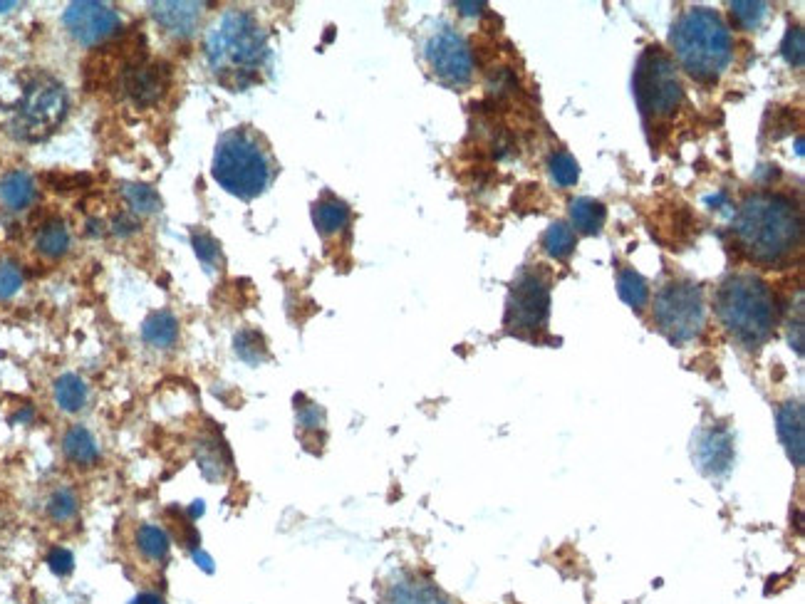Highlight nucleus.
Returning a JSON list of instances; mask_svg holds the SVG:
<instances>
[{
	"instance_id": "1",
	"label": "nucleus",
	"mask_w": 805,
	"mask_h": 604,
	"mask_svg": "<svg viewBox=\"0 0 805 604\" xmlns=\"http://www.w3.org/2000/svg\"><path fill=\"white\" fill-rule=\"evenodd\" d=\"M734 236L741 253L756 263H781L801 246V211L788 196L756 191L736 211Z\"/></svg>"
},
{
	"instance_id": "2",
	"label": "nucleus",
	"mask_w": 805,
	"mask_h": 604,
	"mask_svg": "<svg viewBox=\"0 0 805 604\" xmlns=\"http://www.w3.org/2000/svg\"><path fill=\"white\" fill-rule=\"evenodd\" d=\"M206 60L218 82L246 90L258 82L268 60V35L248 10H226L206 35Z\"/></svg>"
},
{
	"instance_id": "3",
	"label": "nucleus",
	"mask_w": 805,
	"mask_h": 604,
	"mask_svg": "<svg viewBox=\"0 0 805 604\" xmlns=\"http://www.w3.org/2000/svg\"><path fill=\"white\" fill-rule=\"evenodd\" d=\"M672 50L694 80L711 85L734 60V35L716 10L689 8L674 23Z\"/></svg>"
},
{
	"instance_id": "4",
	"label": "nucleus",
	"mask_w": 805,
	"mask_h": 604,
	"mask_svg": "<svg viewBox=\"0 0 805 604\" xmlns=\"http://www.w3.org/2000/svg\"><path fill=\"white\" fill-rule=\"evenodd\" d=\"M724 330L746 350H756L776 330V298L771 285L753 273L731 275L714 300Z\"/></svg>"
},
{
	"instance_id": "5",
	"label": "nucleus",
	"mask_w": 805,
	"mask_h": 604,
	"mask_svg": "<svg viewBox=\"0 0 805 604\" xmlns=\"http://www.w3.org/2000/svg\"><path fill=\"white\" fill-rule=\"evenodd\" d=\"M211 174L226 194L241 201H253L268 189L273 169H270V156L261 137L241 127L231 129L218 139Z\"/></svg>"
},
{
	"instance_id": "6",
	"label": "nucleus",
	"mask_w": 805,
	"mask_h": 604,
	"mask_svg": "<svg viewBox=\"0 0 805 604\" xmlns=\"http://www.w3.org/2000/svg\"><path fill=\"white\" fill-rule=\"evenodd\" d=\"M632 87H635L637 107L647 124L667 122L682 107L684 87L677 65L659 45H649L640 55Z\"/></svg>"
},
{
	"instance_id": "7",
	"label": "nucleus",
	"mask_w": 805,
	"mask_h": 604,
	"mask_svg": "<svg viewBox=\"0 0 805 604\" xmlns=\"http://www.w3.org/2000/svg\"><path fill=\"white\" fill-rule=\"evenodd\" d=\"M706 322V300L701 285L672 280L654 298V325L674 345L697 340Z\"/></svg>"
},
{
	"instance_id": "8",
	"label": "nucleus",
	"mask_w": 805,
	"mask_h": 604,
	"mask_svg": "<svg viewBox=\"0 0 805 604\" xmlns=\"http://www.w3.org/2000/svg\"><path fill=\"white\" fill-rule=\"evenodd\" d=\"M67 92L53 77H38L25 87L23 97L15 104L13 132L25 142H40L53 134L67 117Z\"/></svg>"
},
{
	"instance_id": "9",
	"label": "nucleus",
	"mask_w": 805,
	"mask_h": 604,
	"mask_svg": "<svg viewBox=\"0 0 805 604\" xmlns=\"http://www.w3.org/2000/svg\"><path fill=\"white\" fill-rule=\"evenodd\" d=\"M550 315V278L543 265L526 268L513 280L506 300V327L521 337L545 330Z\"/></svg>"
},
{
	"instance_id": "10",
	"label": "nucleus",
	"mask_w": 805,
	"mask_h": 604,
	"mask_svg": "<svg viewBox=\"0 0 805 604\" xmlns=\"http://www.w3.org/2000/svg\"><path fill=\"white\" fill-rule=\"evenodd\" d=\"M429 70L449 87H466L474 80V52L454 28H439L424 45Z\"/></svg>"
},
{
	"instance_id": "11",
	"label": "nucleus",
	"mask_w": 805,
	"mask_h": 604,
	"mask_svg": "<svg viewBox=\"0 0 805 604\" xmlns=\"http://www.w3.org/2000/svg\"><path fill=\"white\" fill-rule=\"evenodd\" d=\"M62 23H65L67 33L85 48L105 43L122 28V18L112 5L92 3V0H77V3L67 5Z\"/></svg>"
},
{
	"instance_id": "12",
	"label": "nucleus",
	"mask_w": 805,
	"mask_h": 604,
	"mask_svg": "<svg viewBox=\"0 0 805 604\" xmlns=\"http://www.w3.org/2000/svg\"><path fill=\"white\" fill-rule=\"evenodd\" d=\"M692 456L701 473L724 476L734 463V439L726 426H704L692 441Z\"/></svg>"
},
{
	"instance_id": "13",
	"label": "nucleus",
	"mask_w": 805,
	"mask_h": 604,
	"mask_svg": "<svg viewBox=\"0 0 805 604\" xmlns=\"http://www.w3.org/2000/svg\"><path fill=\"white\" fill-rule=\"evenodd\" d=\"M154 23L171 38H191L199 30L204 18V5L201 3H152L149 5Z\"/></svg>"
},
{
	"instance_id": "14",
	"label": "nucleus",
	"mask_w": 805,
	"mask_h": 604,
	"mask_svg": "<svg viewBox=\"0 0 805 604\" xmlns=\"http://www.w3.org/2000/svg\"><path fill=\"white\" fill-rule=\"evenodd\" d=\"M778 424V439H781L783 449H786L788 458L796 468L803 466L805 461V429H803V404L801 402H786L778 406L776 414Z\"/></svg>"
},
{
	"instance_id": "15",
	"label": "nucleus",
	"mask_w": 805,
	"mask_h": 604,
	"mask_svg": "<svg viewBox=\"0 0 805 604\" xmlns=\"http://www.w3.org/2000/svg\"><path fill=\"white\" fill-rule=\"evenodd\" d=\"M124 90H127L129 100L139 107H149L164 95V75L157 65H147V62H137L124 72Z\"/></svg>"
},
{
	"instance_id": "16",
	"label": "nucleus",
	"mask_w": 805,
	"mask_h": 604,
	"mask_svg": "<svg viewBox=\"0 0 805 604\" xmlns=\"http://www.w3.org/2000/svg\"><path fill=\"white\" fill-rule=\"evenodd\" d=\"M387 604H451L436 590L434 585L422 577H399L397 582H392L387 590Z\"/></svg>"
},
{
	"instance_id": "17",
	"label": "nucleus",
	"mask_w": 805,
	"mask_h": 604,
	"mask_svg": "<svg viewBox=\"0 0 805 604\" xmlns=\"http://www.w3.org/2000/svg\"><path fill=\"white\" fill-rule=\"evenodd\" d=\"M62 453L70 463H75L77 468H92L97 466L100 461V446H97V439L92 436V431L87 426L75 424L65 431L62 436Z\"/></svg>"
},
{
	"instance_id": "18",
	"label": "nucleus",
	"mask_w": 805,
	"mask_h": 604,
	"mask_svg": "<svg viewBox=\"0 0 805 604\" xmlns=\"http://www.w3.org/2000/svg\"><path fill=\"white\" fill-rule=\"evenodd\" d=\"M179 335V317L171 310L152 312L142 325V340L154 350H171L179 342Z\"/></svg>"
},
{
	"instance_id": "19",
	"label": "nucleus",
	"mask_w": 805,
	"mask_h": 604,
	"mask_svg": "<svg viewBox=\"0 0 805 604\" xmlns=\"http://www.w3.org/2000/svg\"><path fill=\"white\" fill-rule=\"evenodd\" d=\"M38 189H35V179L23 169H15L3 176L0 181V201L10 211H25L33 206Z\"/></svg>"
},
{
	"instance_id": "20",
	"label": "nucleus",
	"mask_w": 805,
	"mask_h": 604,
	"mask_svg": "<svg viewBox=\"0 0 805 604\" xmlns=\"http://www.w3.org/2000/svg\"><path fill=\"white\" fill-rule=\"evenodd\" d=\"M313 223L320 236H337L350 226V206L337 196H322L313 203Z\"/></svg>"
},
{
	"instance_id": "21",
	"label": "nucleus",
	"mask_w": 805,
	"mask_h": 604,
	"mask_svg": "<svg viewBox=\"0 0 805 604\" xmlns=\"http://www.w3.org/2000/svg\"><path fill=\"white\" fill-rule=\"evenodd\" d=\"M134 548L149 565H161L171 553V540L164 528L154 523H142L134 533Z\"/></svg>"
},
{
	"instance_id": "22",
	"label": "nucleus",
	"mask_w": 805,
	"mask_h": 604,
	"mask_svg": "<svg viewBox=\"0 0 805 604\" xmlns=\"http://www.w3.org/2000/svg\"><path fill=\"white\" fill-rule=\"evenodd\" d=\"M53 397L55 404L60 406L65 414H77V411L85 409L87 402H90V387H87V382L82 377L67 372L55 379Z\"/></svg>"
},
{
	"instance_id": "23",
	"label": "nucleus",
	"mask_w": 805,
	"mask_h": 604,
	"mask_svg": "<svg viewBox=\"0 0 805 604\" xmlns=\"http://www.w3.org/2000/svg\"><path fill=\"white\" fill-rule=\"evenodd\" d=\"M570 218H573V226L578 228L580 233L595 236V233H600L602 226H605L607 208L605 203L583 196V199H575L570 203Z\"/></svg>"
},
{
	"instance_id": "24",
	"label": "nucleus",
	"mask_w": 805,
	"mask_h": 604,
	"mask_svg": "<svg viewBox=\"0 0 805 604\" xmlns=\"http://www.w3.org/2000/svg\"><path fill=\"white\" fill-rule=\"evenodd\" d=\"M70 228L65 226L62 221H48L45 226H40L38 236H35V246H38V253L45 255V258H62L67 251H70Z\"/></svg>"
},
{
	"instance_id": "25",
	"label": "nucleus",
	"mask_w": 805,
	"mask_h": 604,
	"mask_svg": "<svg viewBox=\"0 0 805 604\" xmlns=\"http://www.w3.org/2000/svg\"><path fill=\"white\" fill-rule=\"evenodd\" d=\"M575 243H578V236H575L573 228L563 221L550 223L548 231H545L543 236L545 253L555 260H568L575 251Z\"/></svg>"
},
{
	"instance_id": "26",
	"label": "nucleus",
	"mask_w": 805,
	"mask_h": 604,
	"mask_svg": "<svg viewBox=\"0 0 805 604\" xmlns=\"http://www.w3.org/2000/svg\"><path fill=\"white\" fill-rule=\"evenodd\" d=\"M122 199L129 206V213H134V216L137 213L139 216H149V213L161 211V196L149 184H124Z\"/></svg>"
},
{
	"instance_id": "27",
	"label": "nucleus",
	"mask_w": 805,
	"mask_h": 604,
	"mask_svg": "<svg viewBox=\"0 0 805 604\" xmlns=\"http://www.w3.org/2000/svg\"><path fill=\"white\" fill-rule=\"evenodd\" d=\"M45 510H48V518L53 520V523L67 525L77 518V513H80V498H77V493L72 491L70 486H60L50 493Z\"/></svg>"
},
{
	"instance_id": "28",
	"label": "nucleus",
	"mask_w": 805,
	"mask_h": 604,
	"mask_svg": "<svg viewBox=\"0 0 805 604\" xmlns=\"http://www.w3.org/2000/svg\"><path fill=\"white\" fill-rule=\"evenodd\" d=\"M617 293H620V298L625 300L627 305L635 307V310H642V307L649 302L647 280L632 268L620 270V275H617Z\"/></svg>"
},
{
	"instance_id": "29",
	"label": "nucleus",
	"mask_w": 805,
	"mask_h": 604,
	"mask_svg": "<svg viewBox=\"0 0 805 604\" xmlns=\"http://www.w3.org/2000/svg\"><path fill=\"white\" fill-rule=\"evenodd\" d=\"M191 246H194L196 258L201 260V265H204L209 273H214V270L223 265L221 246H218L216 238L211 236L209 231H204V228H194V231H191Z\"/></svg>"
},
{
	"instance_id": "30",
	"label": "nucleus",
	"mask_w": 805,
	"mask_h": 604,
	"mask_svg": "<svg viewBox=\"0 0 805 604\" xmlns=\"http://www.w3.org/2000/svg\"><path fill=\"white\" fill-rule=\"evenodd\" d=\"M548 171L550 179H553L558 186H563V189L575 186L580 179V164L575 161L573 154H568V151H555V154L548 159Z\"/></svg>"
},
{
	"instance_id": "31",
	"label": "nucleus",
	"mask_w": 805,
	"mask_h": 604,
	"mask_svg": "<svg viewBox=\"0 0 805 604\" xmlns=\"http://www.w3.org/2000/svg\"><path fill=\"white\" fill-rule=\"evenodd\" d=\"M199 463L209 481H221L223 473L228 471L226 451H223V446H216L214 441H204L199 446Z\"/></svg>"
},
{
	"instance_id": "32",
	"label": "nucleus",
	"mask_w": 805,
	"mask_h": 604,
	"mask_svg": "<svg viewBox=\"0 0 805 604\" xmlns=\"http://www.w3.org/2000/svg\"><path fill=\"white\" fill-rule=\"evenodd\" d=\"M236 354L248 364H261L263 359L268 357L266 350V340L261 337V332L256 330H243L236 335Z\"/></svg>"
},
{
	"instance_id": "33",
	"label": "nucleus",
	"mask_w": 805,
	"mask_h": 604,
	"mask_svg": "<svg viewBox=\"0 0 805 604\" xmlns=\"http://www.w3.org/2000/svg\"><path fill=\"white\" fill-rule=\"evenodd\" d=\"M729 10H731V18H734V23L739 25V28L756 30L758 25L763 23V18H766L768 5L753 3V0H736V3L729 5Z\"/></svg>"
},
{
	"instance_id": "34",
	"label": "nucleus",
	"mask_w": 805,
	"mask_h": 604,
	"mask_svg": "<svg viewBox=\"0 0 805 604\" xmlns=\"http://www.w3.org/2000/svg\"><path fill=\"white\" fill-rule=\"evenodd\" d=\"M781 55L791 67H803L805 60V35L801 25H791L781 43Z\"/></svg>"
},
{
	"instance_id": "35",
	"label": "nucleus",
	"mask_w": 805,
	"mask_h": 604,
	"mask_svg": "<svg viewBox=\"0 0 805 604\" xmlns=\"http://www.w3.org/2000/svg\"><path fill=\"white\" fill-rule=\"evenodd\" d=\"M23 288V270L13 260H0V300H10Z\"/></svg>"
},
{
	"instance_id": "36",
	"label": "nucleus",
	"mask_w": 805,
	"mask_h": 604,
	"mask_svg": "<svg viewBox=\"0 0 805 604\" xmlns=\"http://www.w3.org/2000/svg\"><path fill=\"white\" fill-rule=\"evenodd\" d=\"M295 416H298L300 431H322V426H325V411L313 402H305L303 406H298V409H295Z\"/></svg>"
},
{
	"instance_id": "37",
	"label": "nucleus",
	"mask_w": 805,
	"mask_h": 604,
	"mask_svg": "<svg viewBox=\"0 0 805 604\" xmlns=\"http://www.w3.org/2000/svg\"><path fill=\"white\" fill-rule=\"evenodd\" d=\"M48 565H50V570L55 572V575L65 577V575H70L72 567H75V557H72L70 550L53 548L48 553Z\"/></svg>"
},
{
	"instance_id": "38",
	"label": "nucleus",
	"mask_w": 805,
	"mask_h": 604,
	"mask_svg": "<svg viewBox=\"0 0 805 604\" xmlns=\"http://www.w3.org/2000/svg\"><path fill=\"white\" fill-rule=\"evenodd\" d=\"M109 228H112L114 236L127 238V236H134V233H139V221H137V216H134V213L122 211V213H117V216L112 218Z\"/></svg>"
},
{
	"instance_id": "39",
	"label": "nucleus",
	"mask_w": 805,
	"mask_h": 604,
	"mask_svg": "<svg viewBox=\"0 0 805 604\" xmlns=\"http://www.w3.org/2000/svg\"><path fill=\"white\" fill-rule=\"evenodd\" d=\"M456 8H459L464 15H479L481 10L486 8V3H456Z\"/></svg>"
},
{
	"instance_id": "40",
	"label": "nucleus",
	"mask_w": 805,
	"mask_h": 604,
	"mask_svg": "<svg viewBox=\"0 0 805 604\" xmlns=\"http://www.w3.org/2000/svg\"><path fill=\"white\" fill-rule=\"evenodd\" d=\"M132 604H164V600L159 595H154V592H147V595H139Z\"/></svg>"
},
{
	"instance_id": "41",
	"label": "nucleus",
	"mask_w": 805,
	"mask_h": 604,
	"mask_svg": "<svg viewBox=\"0 0 805 604\" xmlns=\"http://www.w3.org/2000/svg\"><path fill=\"white\" fill-rule=\"evenodd\" d=\"M10 8H15V3H0V13H3V10H10Z\"/></svg>"
}]
</instances>
